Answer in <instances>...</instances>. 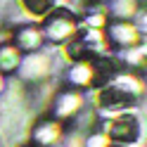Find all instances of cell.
I'll list each match as a JSON object with an SVG mask.
<instances>
[{"label":"cell","mask_w":147,"mask_h":147,"mask_svg":"<svg viewBox=\"0 0 147 147\" xmlns=\"http://www.w3.org/2000/svg\"><path fill=\"white\" fill-rule=\"evenodd\" d=\"M114 135L121 138V140H133L135 138V119H131V116L119 119L114 126Z\"/></svg>","instance_id":"obj_1"},{"label":"cell","mask_w":147,"mask_h":147,"mask_svg":"<svg viewBox=\"0 0 147 147\" xmlns=\"http://www.w3.org/2000/svg\"><path fill=\"white\" fill-rule=\"evenodd\" d=\"M50 5H52V0H26V7H29L31 12H38V14L45 12Z\"/></svg>","instance_id":"obj_2"}]
</instances>
